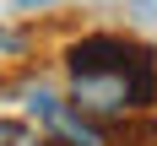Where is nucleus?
Masks as SVG:
<instances>
[{"label":"nucleus","mask_w":157,"mask_h":146,"mask_svg":"<svg viewBox=\"0 0 157 146\" xmlns=\"http://www.w3.org/2000/svg\"><path fill=\"white\" fill-rule=\"evenodd\" d=\"M71 103L103 125H125L157 103V54L125 32H87L65 49Z\"/></svg>","instance_id":"f257e3e1"},{"label":"nucleus","mask_w":157,"mask_h":146,"mask_svg":"<svg viewBox=\"0 0 157 146\" xmlns=\"http://www.w3.org/2000/svg\"><path fill=\"white\" fill-rule=\"evenodd\" d=\"M0 146H49L38 119H0Z\"/></svg>","instance_id":"f03ea898"},{"label":"nucleus","mask_w":157,"mask_h":146,"mask_svg":"<svg viewBox=\"0 0 157 146\" xmlns=\"http://www.w3.org/2000/svg\"><path fill=\"white\" fill-rule=\"evenodd\" d=\"M22 54H27V38L11 27H0V76L11 70V65H22Z\"/></svg>","instance_id":"7ed1b4c3"},{"label":"nucleus","mask_w":157,"mask_h":146,"mask_svg":"<svg viewBox=\"0 0 157 146\" xmlns=\"http://www.w3.org/2000/svg\"><path fill=\"white\" fill-rule=\"evenodd\" d=\"M22 11H44V6H60V0H16Z\"/></svg>","instance_id":"20e7f679"}]
</instances>
